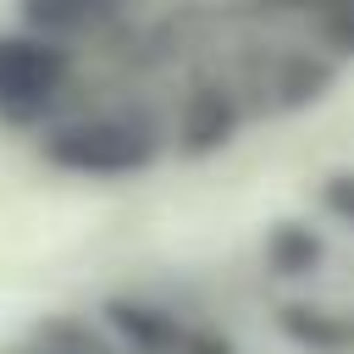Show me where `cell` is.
<instances>
[{
    "label": "cell",
    "mask_w": 354,
    "mask_h": 354,
    "mask_svg": "<svg viewBox=\"0 0 354 354\" xmlns=\"http://www.w3.org/2000/svg\"><path fill=\"white\" fill-rule=\"evenodd\" d=\"M66 55L55 39H6L0 44V116L33 122L61 94Z\"/></svg>",
    "instance_id": "cell-1"
}]
</instances>
